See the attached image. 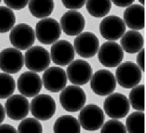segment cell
I'll return each mask as SVG.
<instances>
[{
  "label": "cell",
  "mask_w": 146,
  "mask_h": 133,
  "mask_svg": "<svg viewBox=\"0 0 146 133\" xmlns=\"http://www.w3.org/2000/svg\"><path fill=\"white\" fill-rule=\"evenodd\" d=\"M87 100L84 90L79 86H69L60 95V102L63 109L69 112H77L83 108Z\"/></svg>",
  "instance_id": "obj_1"
},
{
  "label": "cell",
  "mask_w": 146,
  "mask_h": 133,
  "mask_svg": "<svg viewBox=\"0 0 146 133\" xmlns=\"http://www.w3.org/2000/svg\"><path fill=\"white\" fill-rule=\"evenodd\" d=\"M116 77L118 84L122 88H133L141 82L142 70L133 62H125L117 68Z\"/></svg>",
  "instance_id": "obj_2"
},
{
  "label": "cell",
  "mask_w": 146,
  "mask_h": 133,
  "mask_svg": "<svg viewBox=\"0 0 146 133\" xmlns=\"http://www.w3.org/2000/svg\"><path fill=\"white\" fill-rule=\"evenodd\" d=\"M105 117L101 108L96 104L86 106L78 116L80 124L85 130L94 131L99 130L104 124Z\"/></svg>",
  "instance_id": "obj_3"
},
{
  "label": "cell",
  "mask_w": 146,
  "mask_h": 133,
  "mask_svg": "<svg viewBox=\"0 0 146 133\" xmlns=\"http://www.w3.org/2000/svg\"><path fill=\"white\" fill-rule=\"evenodd\" d=\"M62 30L59 23L54 19L47 18L39 21L36 26V35L39 42L50 45L59 39Z\"/></svg>",
  "instance_id": "obj_4"
},
{
  "label": "cell",
  "mask_w": 146,
  "mask_h": 133,
  "mask_svg": "<svg viewBox=\"0 0 146 133\" xmlns=\"http://www.w3.org/2000/svg\"><path fill=\"white\" fill-rule=\"evenodd\" d=\"M105 113L111 118L122 119L129 113L130 104L127 96L124 94L115 92L105 98L104 103Z\"/></svg>",
  "instance_id": "obj_5"
},
{
  "label": "cell",
  "mask_w": 146,
  "mask_h": 133,
  "mask_svg": "<svg viewBox=\"0 0 146 133\" xmlns=\"http://www.w3.org/2000/svg\"><path fill=\"white\" fill-rule=\"evenodd\" d=\"M30 108L31 113L35 118L41 121H47L55 115L56 104L51 96L39 94L31 101Z\"/></svg>",
  "instance_id": "obj_6"
},
{
  "label": "cell",
  "mask_w": 146,
  "mask_h": 133,
  "mask_svg": "<svg viewBox=\"0 0 146 133\" xmlns=\"http://www.w3.org/2000/svg\"><path fill=\"white\" fill-rule=\"evenodd\" d=\"M91 88L93 92L99 96L112 94L116 89V80L112 72L107 70H98L91 80Z\"/></svg>",
  "instance_id": "obj_7"
},
{
  "label": "cell",
  "mask_w": 146,
  "mask_h": 133,
  "mask_svg": "<svg viewBox=\"0 0 146 133\" xmlns=\"http://www.w3.org/2000/svg\"><path fill=\"white\" fill-rule=\"evenodd\" d=\"M51 62L49 52L44 47L34 46L29 49L25 53V65L33 72H43L49 67Z\"/></svg>",
  "instance_id": "obj_8"
},
{
  "label": "cell",
  "mask_w": 146,
  "mask_h": 133,
  "mask_svg": "<svg viewBox=\"0 0 146 133\" xmlns=\"http://www.w3.org/2000/svg\"><path fill=\"white\" fill-rule=\"evenodd\" d=\"M98 57L100 62L104 66L115 68L124 59V51L118 43L108 41L102 45L98 52Z\"/></svg>",
  "instance_id": "obj_9"
},
{
  "label": "cell",
  "mask_w": 146,
  "mask_h": 133,
  "mask_svg": "<svg viewBox=\"0 0 146 133\" xmlns=\"http://www.w3.org/2000/svg\"><path fill=\"white\" fill-rule=\"evenodd\" d=\"M9 39L14 47L21 50H25L34 44V30L32 27L27 24H19L11 31Z\"/></svg>",
  "instance_id": "obj_10"
},
{
  "label": "cell",
  "mask_w": 146,
  "mask_h": 133,
  "mask_svg": "<svg viewBox=\"0 0 146 133\" xmlns=\"http://www.w3.org/2000/svg\"><path fill=\"white\" fill-rule=\"evenodd\" d=\"M74 45L79 55L85 58H89L95 55L99 50V40L94 33L86 32L76 37Z\"/></svg>",
  "instance_id": "obj_11"
},
{
  "label": "cell",
  "mask_w": 146,
  "mask_h": 133,
  "mask_svg": "<svg viewBox=\"0 0 146 133\" xmlns=\"http://www.w3.org/2000/svg\"><path fill=\"white\" fill-rule=\"evenodd\" d=\"M69 81L73 84L83 86L91 78L93 70L89 63L84 60L77 59L70 63L66 69Z\"/></svg>",
  "instance_id": "obj_12"
},
{
  "label": "cell",
  "mask_w": 146,
  "mask_h": 133,
  "mask_svg": "<svg viewBox=\"0 0 146 133\" xmlns=\"http://www.w3.org/2000/svg\"><path fill=\"white\" fill-rule=\"evenodd\" d=\"M126 24L121 18L116 16L107 17L100 24V32L104 39L117 40L124 35Z\"/></svg>",
  "instance_id": "obj_13"
},
{
  "label": "cell",
  "mask_w": 146,
  "mask_h": 133,
  "mask_svg": "<svg viewBox=\"0 0 146 133\" xmlns=\"http://www.w3.org/2000/svg\"><path fill=\"white\" fill-rule=\"evenodd\" d=\"M24 63V56L20 50L9 48L0 52V69L7 74L20 72Z\"/></svg>",
  "instance_id": "obj_14"
},
{
  "label": "cell",
  "mask_w": 146,
  "mask_h": 133,
  "mask_svg": "<svg viewBox=\"0 0 146 133\" xmlns=\"http://www.w3.org/2000/svg\"><path fill=\"white\" fill-rule=\"evenodd\" d=\"M45 88L51 92H58L67 83V74L62 68L53 66L47 69L42 76Z\"/></svg>",
  "instance_id": "obj_15"
},
{
  "label": "cell",
  "mask_w": 146,
  "mask_h": 133,
  "mask_svg": "<svg viewBox=\"0 0 146 133\" xmlns=\"http://www.w3.org/2000/svg\"><path fill=\"white\" fill-rule=\"evenodd\" d=\"M19 92L28 98L36 96L41 92L42 82L40 76L35 72H26L21 74L17 81Z\"/></svg>",
  "instance_id": "obj_16"
},
{
  "label": "cell",
  "mask_w": 146,
  "mask_h": 133,
  "mask_svg": "<svg viewBox=\"0 0 146 133\" xmlns=\"http://www.w3.org/2000/svg\"><path fill=\"white\" fill-rule=\"evenodd\" d=\"M7 116L13 120L24 119L29 112V102L24 96L15 94L7 100L5 104Z\"/></svg>",
  "instance_id": "obj_17"
},
{
  "label": "cell",
  "mask_w": 146,
  "mask_h": 133,
  "mask_svg": "<svg viewBox=\"0 0 146 133\" xmlns=\"http://www.w3.org/2000/svg\"><path fill=\"white\" fill-rule=\"evenodd\" d=\"M62 28L68 36H77L83 31L85 19L81 13L70 10L65 13L60 19Z\"/></svg>",
  "instance_id": "obj_18"
},
{
  "label": "cell",
  "mask_w": 146,
  "mask_h": 133,
  "mask_svg": "<svg viewBox=\"0 0 146 133\" xmlns=\"http://www.w3.org/2000/svg\"><path fill=\"white\" fill-rule=\"evenodd\" d=\"M51 59L58 65L66 66L73 61L75 51L70 42L61 40L55 42L51 48Z\"/></svg>",
  "instance_id": "obj_19"
},
{
  "label": "cell",
  "mask_w": 146,
  "mask_h": 133,
  "mask_svg": "<svg viewBox=\"0 0 146 133\" xmlns=\"http://www.w3.org/2000/svg\"><path fill=\"white\" fill-rule=\"evenodd\" d=\"M125 23L130 29L140 30L145 27V9L139 4L128 7L124 13Z\"/></svg>",
  "instance_id": "obj_20"
},
{
  "label": "cell",
  "mask_w": 146,
  "mask_h": 133,
  "mask_svg": "<svg viewBox=\"0 0 146 133\" xmlns=\"http://www.w3.org/2000/svg\"><path fill=\"white\" fill-rule=\"evenodd\" d=\"M120 43L124 51L134 54L141 51L144 46V37L138 31L130 30L123 36Z\"/></svg>",
  "instance_id": "obj_21"
},
{
  "label": "cell",
  "mask_w": 146,
  "mask_h": 133,
  "mask_svg": "<svg viewBox=\"0 0 146 133\" xmlns=\"http://www.w3.org/2000/svg\"><path fill=\"white\" fill-rule=\"evenodd\" d=\"M53 130L56 133H79L81 132V127L76 118L70 115H64L56 121Z\"/></svg>",
  "instance_id": "obj_22"
},
{
  "label": "cell",
  "mask_w": 146,
  "mask_h": 133,
  "mask_svg": "<svg viewBox=\"0 0 146 133\" xmlns=\"http://www.w3.org/2000/svg\"><path fill=\"white\" fill-rule=\"evenodd\" d=\"M53 1H30L29 9L33 16L38 18H43L51 15L54 9Z\"/></svg>",
  "instance_id": "obj_23"
},
{
  "label": "cell",
  "mask_w": 146,
  "mask_h": 133,
  "mask_svg": "<svg viewBox=\"0 0 146 133\" xmlns=\"http://www.w3.org/2000/svg\"><path fill=\"white\" fill-rule=\"evenodd\" d=\"M88 12L92 16L102 18L109 14L112 8L111 1H93L86 2Z\"/></svg>",
  "instance_id": "obj_24"
},
{
  "label": "cell",
  "mask_w": 146,
  "mask_h": 133,
  "mask_svg": "<svg viewBox=\"0 0 146 133\" xmlns=\"http://www.w3.org/2000/svg\"><path fill=\"white\" fill-rule=\"evenodd\" d=\"M126 126L129 133H145V114L142 112L131 114L126 119Z\"/></svg>",
  "instance_id": "obj_25"
},
{
  "label": "cell",
  "mask_w": 146,
  "mask_h": 133,
  "mask_svg": "<svg viewBox=\"0 0 146 133\" xmlns=\"http://www.w3.org/2000/svg\"><path fill=\"white\" fill-rule=\"evenodd\" d=\"M16 19L12 10L5 6H0V33H7L16 23Z\"/></svg>",
  "instance_id": "obj_26"
},
{
  "label": "cell",
  "mask_w": 146,
  "mask_h": 133,
  "mask_svg": "<svg viewBox=\"0 0 146 133\" xmlns=\"http://www.w3.org/2000/svg\"><path fill=\"white\" fill-rule=\"evenodd\" d=\"M129 100L133 108L137 111L145 110V86L141 84L135 87L129 94Z\"/></svg>",
  "instance_id": "obj_27"
},
{
  "label": "cell",
  "mask_w": 146,
  "mask_h": 133,
  "mask_svg": "<svg viewBox=\"0 0 146 133\" xmlns=\"http://www.w3.org/2000/svg\"><path fill=\"white\" fill-rule=\"evenodd\" d=\"M16 83L14 78L8 74L0 73V99H5L14 92Z\"/></svg>",
  "instance_id": "obj_28"
},
{
  "label": "cell",
  "mask_w": 146,
  "mask_h": 133,
  "mask_svg": "<svg viewBox=\"0 0 146 133\" xmlns=\"http://www.w3.org/2000/svg\"><path fill=\"white\" fill-rule=\"evenodd\" d=\"M18 132L41 133L43 132V128L41 123L36 119L28 118L23 120L19 125Z\"/></svg>",
  "instance_id": "obj_29"
},
{
  "label": "cell",
  "mask_w": 146,
  "mask_h": 133,
  "mask_svg": "<svg viewBox=\"0 0 146 133\" xmlns=\"http://www.w3.org/2000/svg\"><path fill=\"white\" fill-rule=\"evenodd\" d=\"M102 133H126V128L122 122L110 120L106 122L101 130Z\"/></svg>",
  "instance_id": "obj_30"
},
{
  "label": "cell",
  "mask_w": 146,
  "mask_h": 133,
  "mask_svg": "<svg viewBox=\"0 0 146 133\" xmlns=\"http://www.w3.org/2000/svg\"><path fill=\"white\" fill-rule=\"evenodd\" d=\"M5 4L10 8L21 10L24 8L28 4V1H4Z\"/></svg>",
  "instance_id": "obj_31"
},
{
  "label": "cell",
  "mask_w": 146,
  "mask_h": 133,
  "mask_svg": "<svg viewBox=\"0 0 146 133\" xmlns=\"http://www.w3.org/2000/svg\"><path fill=\"white\" fill-rule=\"evenodd\" d=\"M86 1H62L64 6L67 9H78L82 8L85 4Z\"/></svg>",
  "instance_id": "obj_32"
},
{
  "label": "cell",
  "mask_w": 146,
  "mask_h": 133,
  "mask_svg": "<svg viewBox=\"0 0 146 133\" xmlns=\"http://www.w3.org/2000/svg\"><path fill=\"white\" fill-rule=\"evenodd\" d=\"M145 49H143L139 51L137 56V62L138 66L140 68L141 70L144 72L145 71Z\"/></svg>",
  "instance_id": "obj_33"
},
{
  "label": "cell",
  "mask_w": 146,
  "mask_h": 133,
  "mask_svg": "<svg viewBox=\"0 0 146 133\" xmlns=\"http://www.w3.org/2000/svg\"><path fill=\"white\" fill-rule=\"evenodd\" d=\"M18 131L12 126L8 124L0 125V133H17Z\"/></svg>",
  "instance_id": "obj_34"
},
{
  "label": "cell",
  "mask_w": 146,
  "mask_h": 133,
  "mask_svg": "<svg viewBox=\"0 0 146 133\" xmlns=\"http://www.w3.org/2000/svg\"><path fill=\"white\" fill-rule=\"evenodd\" d=\"M134 1H112V2L119 7H126L130 6Z\"/></svg>",
  "instance_id": "obj_35"
},
{
  "label": "cell",
  "mask_w": 146,
  "mask_h": 133,
  "mask_svg": "<svg viewBox=\"0 0 146 133\" xmlns=\"http://www.w3.org/2000/svg\"><path fill=\"white\" fill-rule=\"evenodd\" d=\"M5 118V110L2 104H0V124L2 123Z\"/></svg>",
  "instance_id": "obj_36"
},
{
  "label": "cell",
  "mask_w": 146,
  "mask_h": 133,
  "mask_svg": "<svg viewBox=\"0 0 146 133\" xmlns=\"http://www.w3.org/2000/svg\"><path fill=\"white\" fill-rule=\"evenodd\" d=\"M139 2H141L142 4H144V2H145V1H139Z\"/></svg>",
  "instance_id": "obj_37"
},
{
  "label": "cell",
  "mask_w": 146,
  "mask_h": 133,
  "mask_svg": "<svg viewBox=\"0 0 146 133\" xmlns=\"http://www.w3.org/2000/svg\"><path fill=\"white\" fill-rule=\"evenodd\" d=\"M1 1H0V3H1Z\"/></svg>",
  "instance_id": "obj_38"
}]
</instances>
